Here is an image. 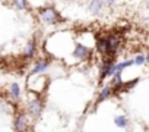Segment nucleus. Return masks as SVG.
Returning <instances> with one entry per match:
<instances>
[{
  "label": "nucleus",
  "mask_w": 149,
  "mask_h": 132,
  "mask_svg": "<svg viewBox=\"0 0 149 132\" xmlns=\"http://www.w3.org/2000/svg\"><path fill=\"white\" fill-rule=\"evenodd\" d=\"M40 19L42 24L53 25V24H57L60 21V15L54 8H42L40 11Z\"/></svg>",
  "instance_id": "f257e3e1"
},
{
  "label": "nucleus",
  "mask_w": 149,
  "mask_h": 132,
  "mask_svg": "<svg viewBox=\"0 0 149 132\" xmlns=\"http://www.w3.org/2000/svg\"><path fill=\"white\" fill-rule=\"evenodd\" d=\"M91 48L84 46V44H76L74 46V50H73V57L76 60H86L89 56H91Z\"/></svg>",
  "instance_id": "f03ea898"
},
{
  "label": "nucleus",
  "mask_w": 149,
  "mask_h": 132,
  "mask_svg": "<svg viewBox=\"0 0 149 132\" xmlns=\"http://www.w3.org/2000/svg\"><path fill=\"white\" fill-rule=\"evenodd\" d=\"M42 109H44V104H42V101H41L40 98H34V100L28 104V113H29L32 117H38V116L41 114Z\"/></svg>",
  "instance_id": "7ed1b4c3"
},
{
  "label": "nucleus",
  "mask_w": 149,
  "mask_h": 132,
  "mask_svg": "<svg viewBox=\"0 0 149 132\" xmlns=\"http://www.w3.org/2000/svg\"><path fill=\"white\" fill-rule=\"evenodd\" d=\"M113 65H114L113 59H107V60H104V62H102L101 69H100V79H101V81H102V79H105V78L108 77L110 69H111V66H113Z\"/></svg>",
  "instance_id": "20e7f679"
},
{
  "label": "nucleus",
  "mask_w": 149,
  "mask_h": 132,
  "mask_svg": "<svg viewBox=\"0 0 149 132\" xmlns=\"http://www.w3.org/2000/svg\"><path fill=\"white\" fill-rule=\"evenodd\" d=\"M15 128L18 132H24L26 129V116L25 113H19L15 117Z\"/></svg>",
  "instance_id": "39448f33"
},
{
  "label": "nucleus",
  "mask_w": 149,
  "mask_h": 132,
  "mask_svg": "<svg viewBox=\"0 0 149 132\" xmlns=\"http://www.w3.org/2000/svg\"><path fill=\"white\" fill-rule=\"evenodd\" d=\"M111 94H113V87H110V85L104 87V88L101 90V93H100L98 98H97V104H100V103H102L104 100H107Z\"/></svg>",
  "instance_id": "423d86ee"
},
{
  "label": "nucleus",
  "mask_w": 149,
  "mask_h": 132,
  "mask_svg": "<svg viewBox=\"0 0 149 132\" xmlns=\"http://www.w3.org/2000/svg\"><path fill=\"white\" fill-rule=\"evenodd\" d=\"M35 50H37V44H35V41L28 43L26 47H25V50H24V56H25V59H31V57L34 56Z\"/></svg>",
  "instance_id": "0eeeda50"
},
{
  "label": "nucleus",
  "mask_w": 149,
  "mask_h": 132,
  "mask_svg": "<svg viewBox=\"0 0 149 132\" xmlns=\"http://www.w3.org/2000/svg\"><path fill=\"white\" fill-rule=\"evenodd\" d=\"M48 68V62L47 60H42V62H38L34 69H32V74H41V72H45V69Z\"/></svg>",
  "instance_id": "6e6552de"
},
{
  "label": "nucleus",
  "mask_w": 149,
  "mask_h": 132,
  "mask_svg": "<svg viewBox=\"0 0 149 132\" xmlns=\"http://www.w3.org/2000/svg\"><path fill=\"white\" fill-rule=\"evenodd\" d=\"M97 50L101 53V54H105L107 53V38L101 37L97 40Z\"/></svg>",
  "instance_id": "1a4fd4ad"
},
{
  "label": "nucleus",
  "mask_w": 149,
  "mask_h": 132,
  "mask_svg": "<svg viewBox=\"0 0 149 132\" xmlns=\"http://www.w3.org/2000/svg\"><path fill=\"white\" fill-rule=\"evenodd\" d=\"M114 123H116V126H117V128H126V126H127V123H129V120H127V117H126V116L118 114V116H116V117H114Z\"/></svg>",
  "instance_id": "9d476101"
},
{
  "label": "nucleus",
  "mask_w": 149,
  "mask_h": 132,
  "mask_svg": "<svg viewBox=\"0 0 149 132\" xmlns=\"http://www.w3.org/2000/svg\"><path fill=\"white\" fill-rule=\"evenodd\" d=\"M102 8H104V2H91L89 3V11L92 13H100Z\"/></svg>",
  "instance_id": "9b49d317"
},
{
  "label": "nucleus",
  "mask_w": 149,
  "mask_h": 132,
  "mask_svg": "<svg viewBox=\"0 0 149 132\" xmlns=\"http://www.w3.org/2000/svg\"><path fill=\"white\" fill-rule=\"evenodd\" d=\"M10 95L13 97V98H19L21 97V87L16 84V82H13L12 85H10Z\"/></svg>",
  "instance_id": "f8f14e48"
},
{
  "label": "nucleus",
  "mask_w": 149,
  "mask_h": 132,
  "mask_svg": "<svg viewBox=\"0 0 149 132\" xmlns=\"http://www.w3.org/2000/svg\"><path fill=\"white\" fill-rule=\"evenodd\" d=\"M133 63H136V65H143V63H145V56H143V54H137V56L133 59Z\"/></svg>",
  "instance_id": "ddd939ff"
},
{
  "label": "nucleus",
  "mask_w": 149,
  "mask_h": 132,
  "mask_svg": "<svg viewBox=\"0 0 149 132\" xmlns=\"http://www.w3.org/2000/svg\"><path fill=\"white\" fill-rule=\"evenodd\" d=\"M15 5H16L18 8H25V6H28L26 2H15Z\"/></svg>",
  "instance_id": "4468645a"
},
{
  "label": "nucleus",
  "mask_w": 149,
  "mask_h": 132,
  "mask_svg": "<svg viewBox=\"0 0 149 132\" xmlns=\"http://www.w3.org/2000/svg\"><path fill=\"white\" fill-rule=\"evenodd\" d=\"M145 62H146V63H149V51H148V54L145 56Z\"/></svg>",
  "instance_id": "2eb2a0df"
},
{
  "label": "nucleus",
  "mask_w": 149,
  "mask_h": 132,
  "mask_svg": "<svg viewBox=\"0 0 149 132\" xmlns=\"http://www.w3.org/2000/svg\"><path fill=\"white\" fill-rule=\"evenodd\" d=\"M148 5H149V3H148Z\"/></svg>",
  "instance_id": "dca6fc26"
}]
</instances>
